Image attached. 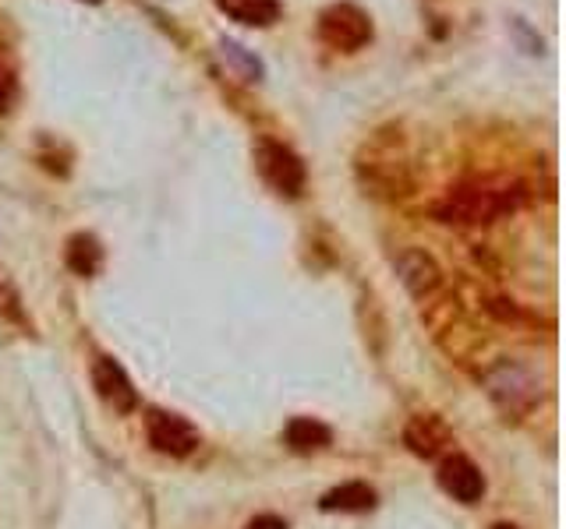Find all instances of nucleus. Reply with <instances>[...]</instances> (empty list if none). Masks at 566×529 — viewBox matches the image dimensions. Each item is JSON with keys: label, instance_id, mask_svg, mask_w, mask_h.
Listing matches in <instances>:
<instances>
[{"label": "nucleus", "instance_id": "1", "mask_svg": "<svg viewBox=\"0 0 566 529\" xmlns=\"http://www.w3.org/2000/svg\"><path fill=\"white\" fill-rule=\"evenodd\" d=\"M517 205H521V191L513 184H503V180H467V184H457L446 194V202L440 205V220L457 226H481L510 216Z\"/></svg>", "mask_w": 566, "mask_h": 529}, {"label": "nucleus", "instance_id": "2", "mask_svg": "<svg viewBox=\"0 0 566 529\" xmlns=\"http://www.w3.org/2000/svg\"><path fill=\"white\" fill-rule=\"evenodd\" d=\"M315 32L336 54H358V49H365L371 36H376V25H371L365 8L351 4V0H336V4L319 11Z\"/></svg>", "mask_w": 566, "mask_h": 529}, {"label": "nucleus", "instance_id": "3", "mask_svg": "<svg viewBox=\"0 0 566 529\" xmlns=\"http://www.w3.org/2000/svg\"><path fill=\"white\" fill-rule=\"evenodd\" d=\"M255 170L284 198H298L304 191V180H309L304 162L298 159L295 148H287L284 142H273V138L255 142Z\"/></svg>", "mask_w": 566, "mask_h": 529}, {"label": "nucleus", "instance_id": "4", "mask_svg": "<svg viewBox=\"0 0 566 529\" xmlns=\"http://www.w3.org/2000/svg\"><path fill=\"white\" fill-rule=\"evenodd\" d=\"M485 385H489V395L496 399V406L510 413V417H521V413H528L531 406L539 403V382L535 374H531L528 368H521V363H499V368L485 378Z\"/></svg>", "mask_w": 566, "mask_h": 529}, {"label": "nucleus", "instance_id": "5", "mask_svg": "<svg viewBox=\"0 0 566 529\" xmlns=\"http://www.w3.org/2000/svg\"><path fill=\"white\" fill-rule=\"evenodd\" d=\"M145 431H149V444L156 452L174 455V459H185L199 449L196 427L185 417H174V413H164V409H153L149 417H145Z\"/></svg>", "mask_w": 566, "mask_h": 529}, {"label": "nucleus", "instance_id": "6", "mask_svg": "<svg viewBox=\"0 0 566 529\" xmlns=\"http://www.w3.org/2000/svg\"><path fill=\"white\" fill-rule=\"evenodd\" d=\"M92 385H96V395H100L113 413H132L138 406V392L132 385V378L110 357H100L92 363Z\"/></svg>", "mask_w": 566, "mask_h": 529}, {"label": "nucleus", "instance_id": "7", "mask_svg": "<svg viewBox=\"0 0 566 529\" xmlns=\"http://www.w3.org/2000/svg\"><path fill=\"white\" fill-rule=\"evenodd\" d=\"M393 269L400 275V283L403 290H408L411 296H429L435 286L443 283V272H440V264H435V258L429 251H422V247H403V251L393 258Z\"/></svg>", "mask_w": 566, "mask_h": 529}, {"label": "nucleus", "instance_id": "8", "mask_svg": "<svg viewBox=\"0 0 566 529\" xmlns=\"http://www.w3.org/2000/svg\"><path fill=\"white\" fill-rule=\"evenodd\" d=\"M440 487L450 494L453 502L460 505H475L485 494V476L467 455H446L440 462Z\"/></svg>", "mask_w": 566, "mask_h": 529}, {"label": "nucleus", "instance_id": "9", "mask_svg": "<svg viewBox=\"0 0 566 529\" xmlns=\"http://www.w3.org/2000/svg\"><path fill=\"white\" fill-rule=\"evenodd\" d=\"M450 427L435 417V413H418V417L403 427V444L414 452V455H422V459H435L440 455L446 444H450Z\"/></svg>", "mask_w": 566, "mask_h": 529}, {"label": "nucleus", "instance_id": "10", "mask_svg": "<svg viewBox=\"0 0 566 529\" xmlns=\"http://www.w3.org/2000/svg\"><path fill=\"white\" fill-rule=\"evenodd\" d=\"M217 8L231 22L248 25V29H269V25H277L284 14L280 0H217Z\"/></svg>", "mask_w": 566, "mask_h": 529}, {"label": "nucleus", "instance_id": "11", "mask_svg": "<svg viewBox=\"0 0 566 529\" xmlns=\"http://www.w3.org/2000/svg\"><path fill=\"white\" fill-rule=\"evenodd\" d=\"M319 505H322V511H347V516H358V511H368L376 505V491L362 481H351V484H340L322 494Z\"/></svg>", "mask_w": 566, "mask_h": 529}, {"label": "nucleus", "instance_id": "12", "mask_svg": "<svg viewBox=\"0 0 566 529\" xmlns=\"http://www.w3.org/2000/svg\"><path fill=\"white\" fill-rule=\"evenodd\" d=\"M330 438H333L330 427L312 420V417H295V420L287 424V431H284V441L295 452H319V449H326Z\"/></svg>", "mask_w": 566, "mask_h": 529}, {"label": "nucleus", "instance_id": "13", "mask_svg": "<svg viewBox=\"0 0 566 529\" xmlns=\"http://www.w3.org/2000/svg\"><path fill=\"white\" fill-rule=\"evenodd\" d=\"M64 261H68V269H71L75 275L89 279V275L100 272L103 247H100V240L89 237V234H75V237L68 240V251H64Z\"/></svg>", "mask_w": 566, "mask_h": 529}, {"label": "nucleus", "instance_id": "14", "mask_svg": "<svg viewBox=\"0 0 566 529\" xmlns=\"http://www.w3.org/2000/svg\"><path fill=\"white\" fill-rule=\"evenodd\" d=\"M0 318L11 322V325H19V328H32L29 314L22 307V296H19V290L11 286V279L4 272H0Z\"/></svg>", "mask_w": 566, "mask_h": 529}, {"label": "nucleus", "instance_id": "15", "mask_svg": "<svg viewBox=\"0 0 566 529\" xmlns=\"http://www.w3.org/2000/svg\"><path fill=\"white\" fill-rule=\"evenodd\" d=\"M11 95H14V78L8 68H0V110L11 103Z\"/></svg>", "mask_w": 566, "mask_h": 529}, {"label": "nucleus", "instance_id": "16", "mask_svg": "<svg viewBox=\"0 0 566 529\" xmlns=\"http://www.w3.org/2000/svg\"><path fill=\"white\" fill-rule=\"evenodd\" d=\"M245 529H287V522L280 516H255Z\"/></svg>", "mask_w": 566, "mask_h": 529}, {"label": "nucleus", "instance_id": "17", "mask_svg": "<svg viewBox=\"0 0 566 529\" xmlns=\"http://www.w3.org/2000/svg\"><path fill=\"white\" fill-rule=\"evenodd\" d=\"M492 529H517L513 522H499V526H492Z\"/></svg>", "mask_w": 566, "mask_h": 529}, {"label": "nucleus", "instance_id": "18", "mask_svg": "<svg viewBox=\"0 0 566 529\" xmlns=\"http://www.w3.org/2000/svg\"><path fill=\"white\" fill-rule=\"evenodd\" d=\"M89 4H100V0H89Z\"/></svg>", "mask_w": 566, "mask_h": 529}]
</instances>
